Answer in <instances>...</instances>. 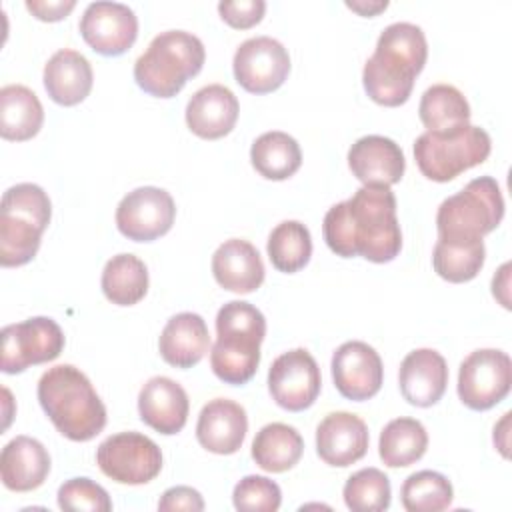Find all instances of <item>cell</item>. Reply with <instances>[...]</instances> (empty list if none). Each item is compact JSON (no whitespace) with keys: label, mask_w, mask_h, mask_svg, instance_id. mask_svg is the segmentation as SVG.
I'll use <instances>...</instances> for the list:
<instances>
[{"label":"cell","mask_w":512,"mask_h":512,"mask_svg":"<svg viewBox=\"0 0 512 512\" xmlns=\"http://www.w3.org/2000/svg\"><path fill=\"white\" fill-rule=\"evenodd\" d=\"M322 234L328 248L342 258L362 256L376 264L394 260L402 248L394 192L380 184L358 188L352 198L326 212Z\"/></svg>","instance_id":"cell-1"},{"label":"cell","mask_w":512,"mask_h":512,"mask_svg":"<svg viewBox=\"0 0 512 512\" xmlns=\"http://www.w3.org/2000/svg\"><path fill=\"white\" fill-rule=\"evenodd\" d=\"M428 58L426 36L420 26L394 22L386 26L376 42L374 54L362 70L366 94L382 106L404 104L414 88V78Z\"/></svg>","instance_id":"cell-2"},{"label":"cell","mask_w":512,"mask_h":512,"mask_svg":"<svg viewBox=\"0 0 512 512\" xmlns=\"http://www.w3.org/2000/svg\"><path fill=\"white\" fill-rule=\"evenodd\" d=\"M38 402L56 430L72 442H88L106 426V406L84 372L72 364L48 368L38 380Z\"/></svg>","instance_id":"cell-3"},{"label":"cell","mask_w":512,"mask_h":512,"mask_svg":"<svg viewBox=\"0 0 512 512\" xmlns=\"http://www.w3.org/2000/svg\"><path fill=\"white\" fill-rule=\"evenodd\" d=\"M266 336L264 314L244 300L226 302L216 314V342L210 350L212 372L226 384H246L258 370Z\"/></svg>","instance_id":"cell-4"},{"label":"cell","mask_w":512,"mask_h":512,"mask_svg":"<svg viewBox=\"0 0 512 512\" xmlns=\"http://www.w3.org/2000/svg\"><path fill=\"white\" fill-rule=\"evenodd\" d=\"M206 50L198 36L186 30H166L152 38L134 62L136 84L156 98L176 96L188 78L204 66Z\"/></svg>","instance_id":"cell-5"},{"label":"cell","mask_w":512,"mask_h":512,"mask_svg":"<svg viewBox=\"0 0 512 512\" xmlns=\"http://www.w3.org/2000/svg\"><path fill=\"white\" fill-rule=\"evenodd\" d=\"M52 204L44 188L32 182L10 186L0 208V264L4 268L28 264L48 228Z\"/></svg>","instance_id":"cell-6"},{"label":"cell","mask_w":512,"mask_h":512,"mask_svg":"<svg viewBox=\"0 0 512 512\" xmlns=\"http://www.w3.org/2000/svg\"><path fill=\"white\" fill-rule=\"evenodd\" d=\"M502 218L504 198L498 182L492 176H480L438 206V238L480 240L492 232Z\"/></svg>","instance_id":"cell-7"},{"label":"cell","mask_w":512,"mask_h":512,"mask_svg":"<svg viewBox=\"0 0 512 512\" xmlns=\"http://www.w3.org/2000/svg\"><path fill=\"white\" fill-rule=\"evenodd\" d=\"M492 150L484 128L468 124L452 136L424 132L414 142V158L420 172L434 182H448L458 174L482 164Z\"/></svg>","instance_id":"cell-8"},{"label":"cell","mask_w":512,"mask_h":512,"mask_svg":"<svg viewBox=\"0 0 512 512\" xmlns=\"http://www.w3.org/2000/svg\"><path fill=\"white\" fill-rule=\"evenodd\" d=\"M96 464L118 484H146L162 470L158 444L140 432H118L108 436L96 450Z\"/></svg>","instance_id":"cell-9"},{"label":"cell","mask_w":512,"mask_h":512,"mask_svg":"<svg viewBox=\"0 0 512 512\" xmlns=\"http://www.w3.org/2000/svg\"><path fill=\"white\" fill-rule=\"evenodd\" d=\"M2 362L6 374H20L30 366L52 362L64 350V332L48 316H34L2 328Z\"/></svg>","instance_id":"cell-10"},{"label":"cell","mask_w":512,"mask_h":512,"mask_svg":"<svg viewBox=\"0 0 512 512\" xmlns=\"http://www.w3.org/2000/svg\"><path fill=\"white\" fill-rule=\"evenodd\" d=\"M512 362L496 348L470 352L458 370V396L470 410H490L510 392Z\"/></svg>","instance_id":"cell-11"},{"label":"cell","mask_w":512,"mask_h":512,"mask_svg":"<svg viewBox=\"0 0 512 512\" xmlns=\"http://www.w3.org/2000/svg\"><path fill=\"white\" fill-rule=\"evenodd\" d=\"M176 218V204L164 188L140 186L128 192L116 208V226L134 242H152L164 236Z\"/></svg>","instance_id":"cell-12"},{"label":"cell","mask_w":512,"mask_h":512,"mask_svg":"<svg viewBox=\"0 0 512 512\" xmlns=\"http://www.w3.org/2000/svg\"><path fill=\"white\" fill-rule=\"evenodd\" d=\"M322 386L320 368L314 356L304 348L280 354L268 370V390L274 402L288 412L310 408Z\"/></svg>","instance_id":"cell-13"},{"label":"cell","mask_w":512,"mask_h":512,"mask_svg":"<svg viewBox=\"0 0 512 512\" xmlns=\"http://www.w3.org/2000/svg\"><path fill=\"white\" fill-rule=\"evenodd\" d=\"M236 82L252 94H268L278 90L290 72L288 50L270 36L244 40L232 60Z\"/></svg>","instance_id":"cell-14"},{"label":"cell","mask_w":512,"mask_h":512,"mask_svg":"<svg viewBox=\"0 0 512 512\" xmlns=\"http://www.w3.org/2000/svg\"><path fill=\"white\" fill-rule=\"evenodd\" d=\"M84 42L102 56L124 54L138 36L134 10L120 2H92L80 18Z\"/></svg>","instance_id":"cell-15"},{"label":"cell","mask_w":512,"mask_h":512,"mask_svg":"<svg viewBox=\"0 0 512 512\" xmlns=\"http://www.w3.org/2000/svg\"><path fill=\"white\" fill-rule=\"evenodd\" d=\"M332 380L338 392L354 402L376 396L382 388L384 366L378 352L360 340L344 342L332 356Z\"/></svg>","instance_id":"cell-16"},{"label":"cell","mask_w":512,"mask_h":512,"mask_svg":"<svg viewBox=\"0 0 512 512\" xmlns=\"http://www.w3.org/2000/svg\"><path fill=\"white\" fill-rule=\"evenodd\" d=\"M368 426L352 412H330L316 428L318 456L338 468H346L368 452Z\"/></svg>","instance_id":"cell-17"},{"label":"cell","mask_w":512,"mask_h":512,"mask_svg":"<svg viewBox=\"0 0 512 512\" xmlns=\"http://www.w3.org/2000/svg\"><path fill=\"white\" fill-rule=\"evenodd\" d=\"M348 166L364 186H392L402 180L406 158L402 148L392 138L368 134L350 146Z\"/></svg>","instance_id":"cell-18"},{"label":"cell","mask_w":512,"mask_h":512,"mask_svg":"<svg viewBox=\"0 0 512 512\" xmlns=\"http://www.w3.org/2000/svg\"><path fill=\"white\" fill-rule=\"evenodd\" d=\"M398 384L404 400L412 406H434L446 392L448 364L444 356L432 348L412 350L400 364Z\"/></svg>","instance_id":"cell-19"},{"label":"cell","mask_w":512,"mask_h":512,"mask_svg":"<svg viewBox=\"0 0 512 512\" xmlns=\"http://www.w3.org/2000/svg\"><path fill=\"white\" fill-rule=\"evenodd\" d=\"M186 390L168 376L150 378L138 394V412L144 424L160 434H178L188 420Z\"/></svg>","instance_id":"cell-20"},{"label":"cell","mask_w":512,"mask_h":512,"mask_svg":"<svg viewBox=\"0 0 512 512\" xmlns=\"http://www.w3.org/2000/svg\"><path fill=\"white\" fill-rule=\"evenodd\" d=\"M248 432L246 410L228 398H214L202 406L196 422V438L214 454H234Z\"/></svg>","instance_id":"cell-21"},{"label":"cell","mask_w":512,"mask_h":512,"mask_svg":"<svg viewBox=\"0 0 512 512\" xmlns=\"http://www.w3.org/2000/svg\"><path fill=\"white\" fill-rule=\"evenodd\" d=\"M240 104L234 92L222 84H208L192 94L186 104L188 128L204 138L218 140L232 132L238 120Z\"/></svg>","instance_id":"cell-22"},{"label":"cell","mask_w":512,"mask_h":512,"mask_svg":"<svg viewBox=\"0 0 512 512\" xmlns=\"http://www.w3.org/2000/svg\"><path fill=\"white\" fill-rule=\"evenodd\" d=\"M50 472V454L30 436L12 438L0 454L2 484L12 492H30L44 484Z\"/></svg>","instance_id":"cell-23"},{"label":"cell","mask_w":512,"mask_h":512,"mask_svg":"<svg viewBox=\"0 0 512 512\" xmlns=\"http://www.w3.org/2000/svg\"><path fill=\"white\" fill-rule=\"evenodd\" d=\"M212 274L224 290L250 294L264 282V264L248 240L230 238L212 254Z\"/></svg>","instance_id":"cell-24"},{"label":"cell","mask_w":512,"mask_h":512,"mask_svg":"<svg viewBox=\"0 0 512 512\" xmlns=\"http://www.w3.org/2000/svg\"><path fill=\"white\" fill-rule=\"evenodd\" d=\"M210 348V334L204 318L194 312L172 316L158 340V350L164 362L174 368L196 366Z\"/></svg>","instance_id":"cell-25"},{"label":"cell","mask_w":512,"mask_h":512,"mask_svg":"<svg viewBox=\"0 0 512 512\" xmlns=\"http://www.w3.org/2000/svg\"><path fill=\"white\" fill-rule=\"evenodd\" d=\"M92 82V66L88 58L76 50H58L44 66V88L60 106L80 104L90 94Z\"/></svg>","instance_id":"cell-26"},{"label":"cell","mask_w":512,"mask_h":512,"mask_svg":"<svg viewBox=\"0 0 512 512\" xmlns=\"http://www.w3.org/2000/svg\"><path fill=\"white\" fill-rule=\"evenodd\" d=\"M426 132L438 136H452L468 126L470 104L464 94L450 84H434L424 90L418 106Z\"/></svg>","instance_id":"cell-27"},{"label":"cell","mask_w":512,"mask_h":512,"mask_svg":"<svg viewBox=\"0 0 512 512\" xmlns=\"http://www.w3.org/2000/svg\"><path fill=\"white\" fill-rule=\"evenodd\" d=\"M42 122L44 108L30 88L8 84L0 90V134L4 140H30L40 132Z\"/></svg>","instance_id":"cell-28"},{"label":"cell","mask_w":512,"mask_h":512,"mask_svg":"<svg viewBox=\"0 0 512 512\" xmlns=\"http://www.w3.org/2000/svg\"><path fill=\"white\" fill-rule=\"evenodd\" d=\"M304 452V440L294 426L272 422L258 430L252 440V458L266 472H286L294 468Z\"/></svg>","instance_id":"cell-29"},{"label":"cell","mask_w":512,"mask_h":512,"mask_svg":"<svg viewBox=\"0 0 512 512\" xmlns=\"http://www.w3.org/2000/svg\"><path fill=\"white\" fill-rule=\"evenodd\" d=\"M250 162L260 176L268 180H286L300 168L302 150L290 134L272 130L254 140Z\"/></svg>","instance_id":"cell-30"},{"label":"cell","mask_w":512,"mask_h":512,"mask_svg":"<svg viewBox=\"0 0 512 512\" xmlns=\"http://www.w3.org/2000/svg\"><path fill=\"white\" fill-rule=\"evenodd\" d=\"M100 286L116 306L138 304L148 292V268L134 254H116L106 262Z\"/></svg>","instance_id":"cell-31"},{"label":"cell","mask_w":512,"mask_h":512,"mask_svg":"<svg viewBox=\"0 0 512 512\" xmlns=\"http://www.w3.org/2000/svg\"><path fill=\"white\" fill-rule=\"evenodd\" d=\"M428 448V434L416 418H394L390 420L378 440V454L390 468H404L418 462Z\"/></svg>","instance_id":"cell-32"},{"label":"cell","mask_w":512,"mask_h":512,"mask_svg":"<svg viewBox=\"0 0 512 512\" xmlns=\"http://www.w3.org/2000/svg\"><path fill=\"white\" fill-rule=\"evenodd\" d=\"M484 240H436L432 252L434 272L454 284L468 282L478 276L484 266Z\"/></svg>","instance_id":"cell-33"},{"label":"cell","mask_w":512,"mask_h":512,"mask_svg":"<svg viewBox=\"0 0 512 512\" xmlns=\"http://www.w3.org/2000/svg\"><path fill=\"white\" fill-rule=\"evenodd\" d=\"M266 250L276 270L286 274L298 272L312 256L310 230L298 220H284L270 232Z\"/></svg>","instance_id":"cell-34"},{"label":"cell","mask_w":512,"mask_h":512,"mask_svg":"<svg viewBox=\"0 0 512 512\" xmlns=\"http://www.w3.org/2000/svg\"><path fill=\"white\" fill-rule=\"evenodd\" d=\"M454 490L450 480L434 470L410 474L400 490L402 506L408 512H440L452 504Z\"/></svg>","instance_id":"cell-35"},{"label":"cell","mask_w":512,"mask_h":512,"mask_svg":"<svg viewBox=\"0 0 512 512\" xmlns=\"http://www.w3.org/2000/svg\"><path fill=\"white\" fill-rule=\"evenodd\" d=\"M390 480L378 468L354 472L342 490L344 502L352 512H382L390 506Z\"/></svg>","instance_id":"cell-36"},{"label":"cell","mask_w":512,"mask_h":512,"mask_svg":"<svg viewBox=\"0 0 512 512\" xmlns=\"http://www.w3.org/2000/svg\"><path fill=\"white\" fill-rule=\"evenodd\" d=\"M236 510L242 512H276L282 502L280 486L266 476H244L232 492Z\"/></svg>","instance_id":"cell-37"},{"label":"cell","mask_w":512,"mask_h":512,"mask_svg":"<svg viewBox=\"0 0 512 512\" xmlns=\"http://www.w3.org/2000/svg\"><path fill=\"white\" fill-rule=\"evenodd\" d=\"M58 506L68 512H110L108 492L90 478H70L58 488Z\"/></svg>","instance_id":"cell-38"},{"label":"cell","mask_w":512,"mask_h":512,"mask_svg":"<svg viewBox=\"0 0 512 512\" xmlns=\"http://www.w3.org/2000/svg\"><path fill=\"white\" fill-rule=\"evenodd\" d=\"M220 18L232 28H252L258 24L266 12L264 0H226L218 4Z\"/></svg>","instance_id":"cell-39"},{"label":"cell","mask_w":512,"mask_h":512,"mask_svg":"<svg viewBox=\"0 0 512 512\" xmlns=\"http://www.w3.org/2000/svg\"><path fill=\"white\" fill-rule=\"evenodd\" d=\"M158 510H190V512H200L204 510V500L200 496L198 490L190 488V486H174L168 488L160 502H158Z\"/></svg>","instance_id":"cell-40"},{"label":"cell","mask_w":512,"mask_h":512,"mask_svg":"<svg viewBox=\"0 0 512 512\" xmlns=\"http://www.w3.org/2000/svg\"><path fill=\"white\" fill-rule=\"evenodd\" d=\"M76 6L74 0H56V2H46V0H28L26 8L44 22H58L66 18L72 8Z\"/></svg>","instance_id":"cell-41"},{"label":"cell","mask_w":512,"mask_h":512,"mask_svg":"<svg viewBox=\"0 0 512 512\" xmlns=\"http://www.w3.org/2000/svg\"><path fill=\"white\" fill-rule=\"evenodd\" d=\"M508 272H510V264H502V268L498 270V274H494L492 278V294L494 298L500 300V304L504 308H510V300H508Z\"/></svg>","instance_id":"cell-42"},{"label":"cell","mask_w":512,"mask_h":512,"mask_svg":"<svg viewBox=\"0 0 512 512\" xmlns=\"http://www.w3.org/2000/svg\"><path fill=\"white\" fill-rule=\"evenodd\" d=\"M346 6L362 16H374L382 10L388 8V2L386 0H378V2H364V0H358V2H346Z\"/></svg>","instance_id":"cell-43"},{"label":"cell","mask_w":512,"mask_h":512,"mask_svg":"<svg viewBox=\"0 0 512 512\" xmlns=\"http://www.w3.org/2000/svg\"><path fill=\"white\" fill-rule=\"evenodd\" d=\"M508 420H510V412H506V414L502 416V420L494 426V444H496V448L502 452L504 458H508V444H506L504 440H500V436L506 438V434H508Z\"/></svg>","instance_id":"cell-44"}]
</instances>
